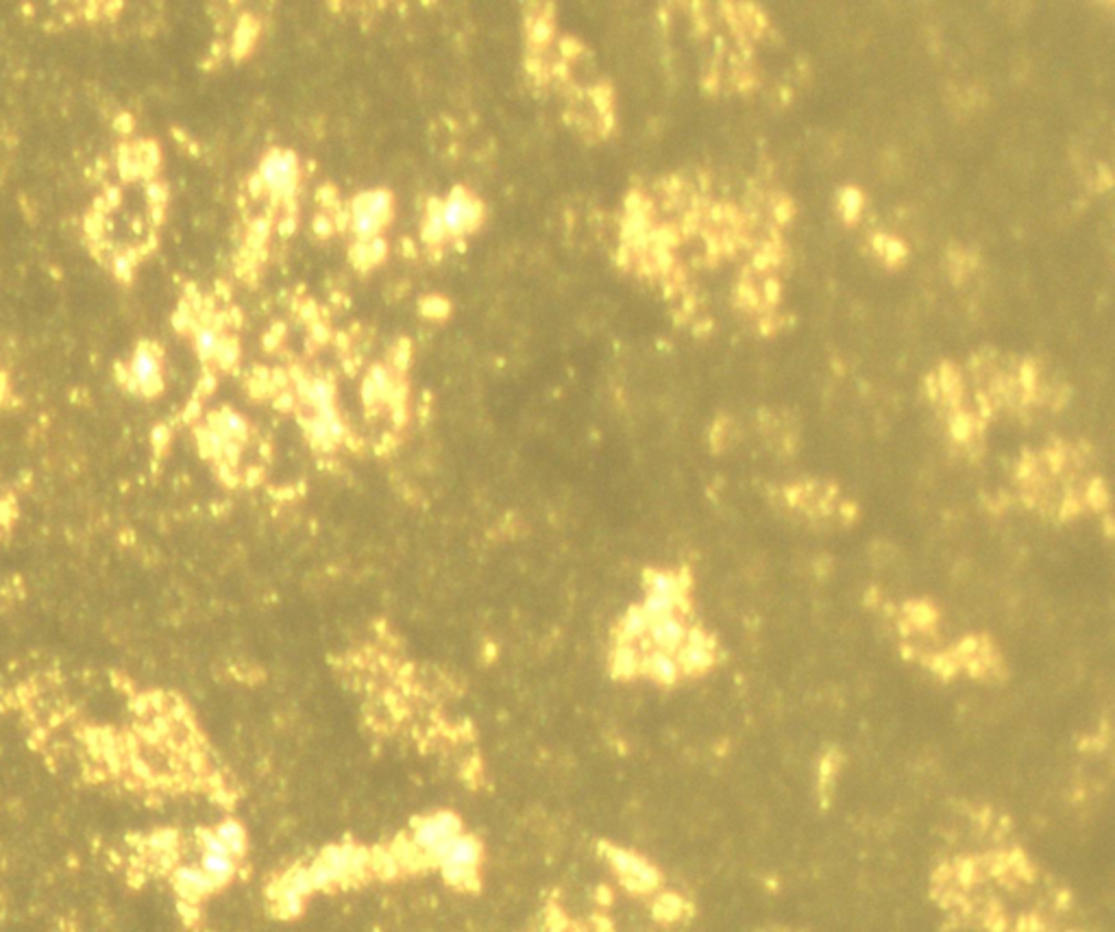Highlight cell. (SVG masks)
<instances>
[{
	"mask_svg": "<svg viewBox=\"0 0 1115 932\" xmlns=\"http://www.w3.org/2000/svg\"><path fill=\"white\" fill-rule=\"evenodd\" d=\"M486 222L484 200L466 186H455L445 199L429 200L425 219H423V242L429 247H440L449 240L468 238L477 233Z\"/></svg>",
	"mask_w": 1115,
	"mask_h": 932,
	"instance_id": "6da1fadb",
	"label": "cell"
},
{
	"mask_svg": "<svg viewBox=\"0 0 1115 932\" xmlns=\"http://www.w3.org/2000/svg\"><path fill=\"white\" fill-rule=\"evenodd\" d=\"M394 220V194L386 188L364 189L351 199L347 210L349 231L358 242L382 238Z\"/></svg>",
	"mask_w": 1115,
	"mask_h": 932,
	"instance_id": "7a4b0ae2",
	"label": "cell"
},
{
	"mask_svg": "<svg viewBox=\"0 0 1115 932\" xmlns=\"http://www.w3.org/2000/svg\"><path fill=\"white\" fill-rule=\"evenodd\" d=\"M371 867V854L353 844L344 845H329L321 854L310 872L312 886L316 889H327L332 885L347 883L353 878H364L366 869Z\"/></svg>",
	"mask_w": 1115,
	"mask_h": 932,
	"instance_id": "3957f363",
	"label": "cell"
},
{
	"mask_svg": "<svg viewBox=\"0 0 1115 932\" xmlns=\"http://www.w3.org/2000/svg\"><path fill=\"white\" fill-rule=\"evenodd\" d=\"M258 186L272 199L290 200L301 186L299 158L288 149H271L260 161Z\"/></svg>",
	"mask_w": 1115,
	"mask_h": 932,
	"instance_id": "277c9868",
	"label": "cell"
},
{
	"mask_svg": "<svg viewBox=\"0 0 1115 932\" xmlns=\"http://www.w3.org/2000/svg\"><path fill=\"white\" fill-rule=\"evenodd\" d=\"M460 833L462 824L454 813H436L416 822L412 844L421 850L427 863H438L443 852L447 850L455 836H460Z\"/></svg>",
	"mask_w": 1115,
	"mask_h": 932,
	"instance_id": "5b68a950",
	"label": "cell"
},
{
	"mask_svg": "<svg viewBox=\"0 0 1115 932\" xmlns=\"http://www.w3.org/2000/svg\"><path fill=\"white\" fill-rule=\"evenodd\" d=\"M604 854L612 869L621 876V883L629 893L645 896V893H654L660 886V872L639 854L621 850V847H604Z\"/></svg>",
	"mask_w": 1115,
	"mask_h": 932,
	"instance_id": "8992f818",
	"label": "cell"
},
{
	"mask_svg": "<svg viewBox=\"0 0 1115 932\" xmlns=\"http://www.w3.org/2000/svg\"><path fill=\"white\" fill-rule=\"evenodd\" d=\"M133 388L144 394H155L161 390V357L153 347H139L129 366Z\"/></svg>",
	"mask_w": 1115,
	"mask_h": 932,
	"instance_id": "52a82bcc",
	"label": "cell"
},
{
	"mask_svg": "<svg viewBox=\"0 0 1115 932\" xmlns=\"http://www.w3.org/2000/svg\"><path fill=\"white\" fill-rule=\"evenodd\" d=\"M362 399H364L366 405H377L382 401L401 404V390L386 368L375 366L362 384Z\"/></svg>",
	"mask_w": 1115,
	"mask_h": 932,
	"instance_id": "ba28073f",
	"label": "cell"
},
{
	"mask_svg": "<svg viewBox=\"0 0 1115 932\" xmlns=\"http://www.w3.org/2000/svg\"><path fill=\"white\" fill-rule=\"evenodd\" d=\"M172 883H175V889L179 891V896L186 902H197L199 897L219 889L214 880L199 867H179L172 876Z\"/></svg>",
	"mask_w": 1115,
	"mask_h": 932,
	"instance_id": "9c48e42d",
	"label": "cell"
},
{
	"mask_svg": "<svg viewBox=\"0 0 1115 932\" xmlns=\"http://www.w3.org/2000/svg\"><path fill=\"white\" fill-rule=\"evenodd\" d=\"M479 856H482V847L473 836H455L454 841H451L447 850L443 852V856L438 858L440 867H445V865H454V867H468V869H477Z\"/></svg>",
	"mask_w": 1115,
	"mask_h": 932,
	"instance_id": "30bf717a",
	"label": "cell"
},
{
	"mask_svg": "<svg viewBox=\"0 0 1115 932\" xmlns=\"http://www.w3.org/2000/svg\"><path fill=\"white\" fill-rule=\"evenodd\" d=\"M210 429H214V432L219 434L222 440H227L230 445L242 443L249 434L247 421L231 410H222L220 415H216Z\"/></svg>",
	"mask_w": 1115,
	"mask_h": 932,
	"instance_id": "8fae6325",
	"label": "cell"
},
{
	"mask_svg": "<svg viewBox=\"0 0 1115 932\" xmlns=\"http://www.w3.org/2000/svg\"><path fill=\"white\" fill-rule=\"evenodd\" d=\"M386 253H388L386 240L384 238L366 240V242L353 244V249H351V261H353L358 268H362V271H369V268L382 264V261L386 260Z\"/></svg>",
	"mask_w": 1115,
	"mask_h": 932,
	"instance_id": "7c38bea8",
	"label": "cell"
},
{
	"mask_svg": "<svg viewBox=\"0 0 1115 932\" xmlns=\"http://www.w3.org/2000/svg\"><path fill=\"white\" fill-rule=\"evenodd\" d=\"M203 872L214 880L216 886H220L227 880H231L233 872H236V863H233L231 854L203 852Z\"/></svg>",
	"mask_w": 1115,
	"mask_h": 932,
	"instance_id": "4fadbf2b",
	"label": "cell"
},
{
	"mask_svg": "<svg viewBox=\"0 0 1115 932\" xmlns=\"http://www.w3.org/2000/svg\"><path fill=\"white\" fill-rule=\"evenodd\" d=\"M687 911H690V904L684 902L678 893H660L654 902V917L662 924L678 922Z\"/></svg>",
	"mask_w": 1115,
	"mask_h": 932,
	"instance_id": "5bb4252c",
	"label": "cell"
},
{
	"mask_svg": "<svg viewBox=\"0 0 1115 932\" xmlns=\"http://www.w3.org/2000/svg\"><path fill=\"white\" fill-rule=\"evenodd\" d=\"M216 835L220 836V841L231 852V856H242L244 850H247V835H244V828L238 822H222L216 828Z\"/></svg>",
	"mask_w": 1115,
	"mask_h": 932,
	"instance_id": "9a60e30c",
	"label": "cell"
},
{
	"mask_svg": "<svg viewBox=\"0 0 1115 932\" xmlns=\"http://www.w3.org/2000/svg\"><path fill=\"white\" fill-rule=\"evenodd\" d=\"M275 904H277V913L283 915V917H297L303 911V897L299 896V893L290 891L288 886L277 885L275 886Z\"/></svg>",
	"mask_w": 1115,
	"mask_h": 932,
	"instance_id": "2e32d148",
	"label": "cell"
},
{
	"mask_svg": "<svg viewBox=\"0 0 1115 932\" xmlns=\"http://www.w3.org/2000/svg\"><path fill=\"white\" fill-rule=\"evenodd\" d=\"M222 338L216 329L211 327H200L197 332V336H194V343H197V351L199 355L203 357V360H216V355H219Z\"/></svg>",
	"mask_w": 1115,
	"mask_h": 932,
	"instance_id": "e0dca14e",
	"label": "cell"
},
{
	"mask_svg": "<svg viewBox=\"0 0 1115 932\" xmlns=\"http://www.w3.org/2000/svg\"><path fill=\"white\" fill-rule=\"evenodd\" d=\"M440 872H443V878L447 880L449 885L460 886V889H476L477 886V869L445 865V867H440Z\"/></svg>",
	"mask_w": 1115,
	"mask_h": 932,
	"instance_id": "ac0fdd59",
	"label": "cell"
},
{
	"mask_svg": "<svg viewBox=\"0 0 1115 932\" xmlns=\"http://www.w3.org/2000/svg\"><path fill=\"white\" fill-rule=\"evenodd\" d=\"M279 885L288 886L290 891L299 893L301 897L310 896V893L314 891V886H312V880H310V872H308V869H305V867H297V869H292V872H290V874L286 876V878H283L281 883H279Z\"/></svg>",
	"mask_w": 1115,
	"mask_h": 932,
	"instance_id": "d6986e66",
	"label": "cell"
},
{
	"mask_svg": "<svg viewBox=\"0 0 1115 932\" xmlns=\"http://www.w3.org/2000/svg\"><path fill=\"white\" fill-rule=\"evenodd\" d=\"M371 867L375 869L379 876H384V878H393L401 869L397 858H394V854L390 850H377L375 854H371Z\"/></svg>",
	"mask_w": 1115,
	"mask_h": 932,
	"instance_id": "ffe728a7",
	"label": "cell"
},
{
	"mask_svg": "<svg viewBox=\"0 0 1115 932\" xmlns=\"http://www.w3.org/2000/svg\"><path fill=\"white\" fill-rule=\"evenodd\" d=\"M952 874H955L958 886H972L976 883V878H978V865H976L974 858H961V861L955 863V867H952Z\"/></svg>",
	"mask_w": 1115,
	"mask_h": 932,
	"instance_id": "44dd1931",
	"label": "cell"
},
{
	"mask_svg": "<svg viewBox=\"0 0 1115 932\" xmlns=\"http://www.w3.org/2000/svg\"><path fill=\"white\" fill-rule=\"evenodd\" d=\"M423 314L429 318H445L449 314V303L443 297H427L423 301Z\"/></svg>",
	"mask_w": 1115,
	"mask_h": 932,
	"instance_id": "7402d4cb",
	"label": "cell"
}]
</instances>
